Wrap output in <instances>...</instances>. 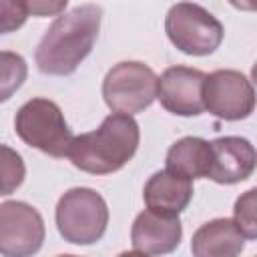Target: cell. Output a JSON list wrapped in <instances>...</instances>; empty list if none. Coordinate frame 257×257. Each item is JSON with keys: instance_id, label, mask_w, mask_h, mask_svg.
<instances>
[{"instance_id": "6da1fadb", "label": "cell", "mask_w": 257, "mask_h": 257, "mask_svg": "<svg viewBox=\"0 0 257 257\" xmlns=\"http://www.w3.org/2000/svg\"><path fill=\"white\" fill-rule=\"evenodd\" d=\"M100 14V6L84 4L58 16L36 48L38 70L58 76L74 72L98 36Z\"/></svg>"}, {"instance_id": "7a4b0ae2", "label": "cell", "mask_w": 257, "mask_h": 257, "mask_svg": "<svg viewBox=\"0 0 257 257\" xmlns=\"http://www.w3.org/2000/svg\"><path fill=\"white\" fill-rule=\"evenodd\" d=\"M139 145V126L126 114H110L104 122L86 135L74 137L68 157L74 167L104 175L124 167Z\"/></svg>"}, {"instance_id": "3957f363", "label": "cell", "mask_w": 257, "mask_h": 257, "mask_svg": "<svg viewBox=\"0 0 257 257\" xmlns=\"http://www.w3.org/2000/svg\"><path fill=\"white\" fill-rule=\"evenodd\" d=\"M14 126L20 139L30 147H36L52 157H68L74 137L54 102L46 98L26 102L18 110Z\"/></svg>"}, {"instance_id": "277c9868", "label": "cell", "mask_w": 257, "mask_h": 257, "mask_svg": "<svg viewBox=\"0 0 257 257\" xmlns=\"http://www.w3.org/2000/svg\"><path fill=\"white\" fill-rule=\"evenodd\" d=\"M108 223L106 203L92 189H72L64 193L56 207L60 235L78 245L94 243L102 237Z\"/></svg>"}, {"instance_id": "5b68a950", "label": "cell", "mask_w": 257, "mask_h": 257, "mask_svg": "<svg viewBox=\"0 0 257 257\" xmlns=\"http://www.w3.org/2000/svg\"><path fill=\"white\" fill-rule=\"evenodd\" d=\"M165 26L171 42L187 54H209L223 38L221 22L199 4L179 2L171 6Z\"/></svg>"}, {"instance_id": "8992f818", "label": "cell", "mask_w": 257, "mask_h": 257, "mask_svg": "<svg viewBox=\"0 0 257 257\" xmlns=\"http://www.w3.org/2000/svg\"><path fill=\"white\" fill-rule=\"evenodd\" d=\"M102 92L114 112L131 116L155 100L157 76L141 62H120L106 74Z\"/></svg>"}, {"instance_id": "52a82bcc", "label": "cell", "mask_w": 257, "mask_h": 257, "mask_svg": "<svg viewBox=\"0 0 257 257\" xmlns=\"http://www.w3.org/2000/svg\"><path fill=\"white\" fill-rule=\"evenodd\" d=\"M44 239L40 215L16 201L0 205V253L4 257H30Z\"/></svg>"}, {"instance_id": "ba28073f", "label": "cell", "mask_w": 257, "mask_h": 257, "mask_svg": "<svg viewBox=\"0 0 257 257\" xmlns=\"http://www.w3.org/2000/svg\"><path fill=\"white\" fill-rule=\"evenodd\" d=\"M203 104L219 118H245L253 110V86L235 70H217L205 76Z\"/></svg>"}, {"instance_id": "9c48e42d", "label": "cell", "mask_w": 257, "mask_h": 257, "mask_svg": "<svg viewBox=\"0 0 257 257\" xmlns=\"http://www.w3.org/2000/svg\"><path fill=\"white\" fill-rule=\"evenodd\" d=\"M205 74L187 66H173L157 78V96L161 104L173 114L191 116L205 110L203 104Z\"/></svg>"}, {"instance_id": "30bf717a", "label": "cell", "mask_w": 257, "mask_h": 257, "mask_svg": "<svg viewBox=\"0 0 257 257\" xmlns=\"http://www.w3.org/2000/svg\"><path fill=\"white\" fill-rule=\"evenodd\" d=\"M211 145L209 179L217 183H239L247 179L255 167V151L247 139L221 137Z\"/></svg>"}, {"instance_id": "8fae6325", "label": "cell", "mask_w": 257, "mask_h": 257, "mask_svg": "<svg viewBox=\"0 0 257 257\" xmlns=\"http://www.w3.org/2000/svg\"><path fill=\"white\" fill-rule=\"evenodd\" d=\"M131 239L135 251L141 255H165L179 245L181 223L177 217H165L147 209L135 219Z\"/></svg>"}, {"instance_id": "7c38bea8", "label": "cell", "mask_w": 257, "mask_h": 257, "mask_svg": "<svg viewBox=\"0 0 257 257\" xmlns=\"http://www.w3.org/2000/svg\"><path fill=\"white\" fill-rule=\"evenodd\" d=\"M191 181L177 177L169 171L153 175L145 187V203L149 211L165 217H177L191 201Z\"/></svg>"}, {"instance_id": "4fadbf2b", "label": "cell", "mask_w": 257, "mask_h": 257, "mask_svg": "<svg viewBox=\"0 0 257 257\" xmlns=\"http://www.w3.org/2000/svg\"><path fill=\"white\" fill-rule=\"evenodd\" d=\"M243 233L229 219L205 223L193 237L191 249L195 257H237L243 249Z\"/></svg>"}, {"instance_id": "5bb4252c", "label": "cell", "mask_w": 257, "mask_h": 257, "mask_svg": "<svg viewBox=\"0 0 257 257\" xmlns=\"http://www.w3.org/2000/svg\"><path fill=\"white\" fill-rule=\"evenodd\" d=\"M169 173L183 177L187 181L209 177L211 171V145L203 139L187 137L175 143L167 153V169Z\"/></svg>"}, {"instance_id": "9a60e30c", "label": "cell", "mask_w": 257, "mask_h": 257, "mask_svg": "<svg viewBox=\"0 0 257 257\" xmlns=\"http://www.w3.org/2000/svg\"><path fill=\"white\" fill-rule=\"evenodd\" d=\"M26 78V64L14 52H0V102L8 100L12 92Z\"/></svg>"}, {"instance_id": "2e32d148", "label": "cell", "mask_w": 257, "mask_h": 257, "mask_svg": "<svg viewBox=\"0 0 257 257\" xmlns=\"http://www.w3.org/2000/svg\"><path fill=\"white\" fill-rule=\"evenodd\" d=\"M24 179V163L20 155L0 145V195H10Z\"/></svg>"}, {"instance_id": "e0dca14e", "label": "cell", "mask_w": 257, "mask_h": 257, "mask_svg": "<svg viewBox=\"0 0 257 257\" xmlns=\"http://www.w3.org/2000/svg\"><path fill=\"white\" fill-rule=\"evenodd\" d=\"M233 223L237 225V229L243 233L245 239L255 237V189L247 191V195L237 201Z\"/></svg>"}, {"instance_id": "ac0fdd59", "label": "cell", "mask_w": 257, "mask_h": 257, "mask_svg": "<svg viewBox=\"0 0 257 257\" xmlns=\"http://www.w3.org/2000/svg\"><path fill=\"white\" fill-rule=\"evenodd\" d=\"M28 16L26 2H0V34L18 28Z\"/></svg>"}, {"instance_id": "d6986e66", "label": "cell", "mask_w": 257, "mask_h": 257, "mask_svg": "<svg viewBox=\"0 0 257 257\" xmlns=\"http://www.w3.org/2000/svg\"><path fill=\"white\" fill-rule=\"evenodd\" d=\"M26 8H28V14H38V16H44V14H54V12H60L66 8V2H54V4H46V2H26Z\"/></svg>"}, {"instance_id": "ffe728a7", "label": "cell", "mask_w": 257, "mask_h": 257, "mask_svg": "<svg viewBox=\"0 0 257 257\" xmlns=\"http://www.w3.org/2000/svg\"><path fill=\"white\" fill-rule=\"evenodd\" d=\"M120 257H147V255H141V253H122Z\"/></svg>"}, {"instance_id": "44dd1931", "label": "cell", "mask_w": 257, "mask_h": 257, "mask_svg": "<svg viewBox=\"0 0 257 257\" xmlns=\"http://www.w3.org/2000/svg\"><path fill=\"white\" fill-rule=\"evenodd\" d=\"M60 257H74V255H60Z\"/></svg>"}]
</instances>
